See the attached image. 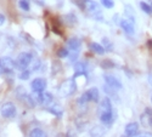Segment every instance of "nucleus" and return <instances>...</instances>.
Instances as JSON below:
<instances>
[{"label": "nucleus", "instance_id": "1", "mask_svg": "<svg viewBox=\"0 0 152 137\" xmlns=\"http://www.w3.org/2000/svg\"><path fill=\"white\" fill-rule=\"evenodd\" d=\"M97 114L100 121L104 125H111L113 123V109H112V102L108 97H105L101 99V102L99 104Z\"/></svg>", "mask_w": 152, "mask_h": 137}, {"label": "nucleus", "instance_id": "2", "mask_svg": "<svg viewBox=\"0 0 152 137\" xmlns=\"http://www.w3.org/2000/svg\"><path fill=\"white\" fill-rule=\"evenodd\" d=\"M82 9L84 11H86L93 18L97 20V21H104V16H102V11H101L99 4L94 0H83V6Z\"/></svg>", "mask_w": 152, "mask_h": 137}, {"label": "nucleus", "instance_id": "3", "mask_svg": "<svg viewBox=\"0 0 152 137\" xmlns=\"http://www.w3.org/2000/svg\"><path fill=\"white\" fill-rule=\"evenodd\" d=\"M75 91H77V83H75V78L66 79L58 88V95L61 97H69Z\"/></svg>", "mask_w": 152, "mask_h": 137}, {"label": "nucleus", "instance_id": "4", "mask_svg": "<svg viewBox=\"0 0 152 137\" xmlns=\"http://www.w3.org/2000/svg\"><path fill=\"white\" fill-rule=\"evenodd\" d=\"M31 62H32V55L29 52H21L16 58L17 68H20L21 70H26L27 67L31 65Z\"/></svg>", "mask_w": 152, "mask_h": 137}, {"label": "nucleus", "instance_id": "5", "mask_svg": "<svg viewBox=\"0 0 152 137\" xmlns=\"http://www.w3.org/2000/svg\"><path fill=\"white\" fill-rule=\"evenodd\" d=\"M0 113H1V115L6 119H11L14 118L17 113V109H16V106L12 103V102H6L1 106V108H0Z\"/></svg>", "mask_w": 152, "mask_h": 137}, {"label": "nucleus", "instance_id": "6", "mask_svg": "<svg viewBox=\"0 0 152 137\" xmlns=\"http://www.w3.org/2000/svg\"><path fill=\"white\" fill-rule=\"evenodd\" d=\"M31 88H32V91L35 92V94H42V92H45V89H46V80L44 78H35L32 84H31Z\"/></svg>", "mask_w": 152, "mask_h": 137}, {"label": "nucleus", "instance_id": "7", "mask_svg": "<svg viewBox=\"0 0 152 137\" xmlns=\"http://www.w3.org/2000/svg\"><path fill=\"white\" fill-rule=\"evenodd\" d=\"M104 79H105V83H106V85L108 86V88H111V89H113V90H121L122 88H123V85H122V83L119 81V79H117L116 77H113V75H111V74H105L104 75Z\"/></svg>", "mask_w": 152, "mask_h": 137}, {"label": "nucleus", "instance_id": "8", "mask_svg": "<svg viewBox=\"0 0 152 137\" xmlns=\"http://www.w3.org/2000/svg\"><path fill=\"white\" fill-rule=\"evenodd\" d=\"M139 133V124L133 121L126 124L125 130H124V135L122 137H135Z\"/></svg>", "mask_w": 152, "mask_h": 137}, {"label": "nucleus", "instance_id": "9", "mask_svg": "<svg viewBox=\"0 0 152 137\" xmlns=\"http://www.w3.org/2000/svg\"><path fill=\"white\" fill-rule=\"evenodd\" d=\"M119 26L121 28L124 30L125 34H128V35H134L135 33V27H134V23H132L130 21L128 20H119Z\"/></svg>", "mask_w": 152, "mask_h": 137}, {"label": "nucleus", "instance_id": "10", "mask_svg": "<svg viewBox=\"0 0 152 137\" xmlns=\"http://www.w3.org/2000/svg\"><path fill=\"white\" fill-rule=\"evenodd\" d=\"M1 63H3V68H4V73H12L14 69L17 67L16 62L14 59H11L10 57L1 58Z\"/></svg>", "mask_w": 152, "mask_h": 137}, {"label": "nucleus", "instance_id": "11", "mask_svg": "<svg viewBox=\"0 0 152 137\" xmlns=\"http://www.w3.org/2000/svg\"><path fill=\"white\" fill-rule=\"evenodd\" d=\"M37 99H38V102L49 107L50 104L53 103V95L51 94H48V92H42V94H37Z\"/></svg>", "mask_w": 152, "mask_h": 137}, {"label": "nucleus", "instance_id": "12", "mask_svg": "<svg viewBox=\"0 0 152 137\" xmlns=\"http://www.w3.org/2000/svg\"><path fill=\"white\" fill-rule=\"evenodd\" d=\"M88 73V66L85 62H77L74 65V77L73 78H77L80 75H86Z\"/></svg>", "mask_w": 152, "mask_h": 137}, {"label": "nucleus", "instance_id": "13", "mask_svg": "<svg viewBox=\"0 0 152 137\" xmlns=\"http://www.w3.org/2000/svg\"><path fill=\"white\" fill-rule=\"evenodd\" d=\"M80 45H82V41L78 38H71L67 40V46L71 50V52H79Z\"/></svg>", "mask_w": 152, "mask_h": 137}, {"label": "nucleus", "instance_id": "14", "mask_svg": "<svg viewBox=\"0 0 152 137\" xmlns=\"http://www.w3.org/2000/svg\"><path fill=\"white\" fill-rule=\"evenodd\" d=\"M89 47H90V50H91L93 52H95V54H97V55H104V54L106 52L105 47H104L102 45L97 44V43H90V44H89Z\"/></svg>", "mask_w": 152, "mask_h": 137}, {"label": "nucleus", "instance_id": "15", "mask_svg": "<svg viewBox=\"0 0 152 137\" xmlns=\"http://www.w3.org/2000/svg\"><path fill=\"white\" fill-rule=\"evenodd\" d=\"M124 14H125L126 17H128V21H130L132 23L135 24V12H134V9H133L130 5H125V7H124Z\"/></svg>", "mask_w": 152, "mask_h": 137}, {"label": "nucleus", "instance_id": "16", "mask_svg": "<svg viewBox=\"0 0 152 137\" xmlns=\"http://www.w3.org/2000/svg\"><path fill=\"white\" fill-rule=\"evenodd\" d=\"M88 95H89V99L91 102H99V99H100V92L97 90V88H91L86 91Z\"/></svg>", "mask_w": 152, "mask_h": 137}, {"label": "nucleus", "instance_id": "17", "mask_svg": "<svg viewBox=\"0 0 152 137\" xmlns=\"http://www.w3.org/2000/svg\"><path fill=\"white\" fill-rule=\"evenodd\" d=\"M48 110L50 112V113H53V114H55L56 117H61L62 115V108L58 106V104H54V106H49L48 107Z\"/></svg>", "mask_w": 152, "mask_h": 137}, {"label": "nucleus", "instance_id": "18", "mask_svg": "<svg viewBox=\"0 0 152 137\" xmlns=\"http://www.w3.org/2000/svg\"><path fill=\"white\" fill-rule=\"evenodd\" d=\"M29 137H48V135L42 129H33L29 132Z\"/></svg>", "mask_w": 152, "mask_h": 137}, {"label": "nucleus", "instance_id": "19", "mask_svg": "<svg viewBox=\"0 0 152 137\" xmlns=\"http://www.w3.org/2000/svg\"><path fill=\"white\" fill-rule=\"evenodd\" d=\"M104 133H105V130L102 129V126H95L90 131V135L93 137H100L101 135H104Z\"/></svg>", "mask_w": 152, "mask_h": 137}, {"label": "nucleus", "instance_id": "20", "mask_svg": "<svg viewBox=\"0 0 152 137\" xmlns=\"http://www.w3.org/2000/svg\"><path fill=\"white\" fill-rule=\"evenodd\" d=\"M65 20H66V23L69 24V26H73V24L77 23V17H75L73 14H68L65 16Z\"/></svg>", "mask_w": 152, "mask_h": 137}, {"label": "nucleus", "instance_id": "21", "mask_svg": "<svg viewBox=\"0 0 152 137\" xmlns=\"http://www.w3.org/2000/svg\"><path fill=\"white\" fill-rule=\"evenodd\" d=\"M140 7H141V10L145 12V14H147V15H151V14H152V6L148 5L147 3L141 1V3H140Z\"/></svg>", "mask_w": 152, "mask_h": 137}, {"label": "nucleus", "instance_id": "22", "mask_svg": "<svg viewBox=\"0 0 152 137\" xmlns=\"http://www.w3.org/2000/svg\"><path fill=\"white\" fill-rule=\"evenodd\" d=\"M18 5H20V7H21L22 10H24V11H29V6H31L29 0H20V1H18Z\"/></svg>", "mask_w": 152, "mask_h": 137}, {"label": "nucleus", "instance_id": "23", "mask_svg": "<svg viewBox=\"0 0 152 137\" xmlns=\"http://www.w3.org/2000/svg\"><path fill=\"white\" fill-rule=\"evenodd\" d=\"M88 102H90V99H89V95H88V92L85 91V92L79 97L78 103H79V104H85V103H88Z\"/></svg>", "mask_w": 152, "mask_h": 137}, {"label": "nucleus", "instance_id": "24", "mask_svg": "<svg viewBox=\"0 0 152 137\" xmlns=\"http://www.w3.org/2000/svg\"><path fill=\"white\" fill-rule=\"evenodd\" d=\"M102 46L105 47V50L106 51H112V49H113V46H112V44H111V41L107 39V38H104L102 39Z\"/></svg>", "mask_w": 152, "mask_h": 137}, {"label": "nucleus", "instance_id": "25", "mask_svg": "<svg viewBox=\"0 0 152 137\" xmlns=\"http://www.w3.org/2000/svg\"><path fill=\"white\" fill-rule=\"evenodd\" d=\"M68 55H69V52H68V50H67V49H65V47H61V49H58V51H57V56H58L60 58L67 57Z\"/></svg>", "mask_w": 152, "mask_h": 137}, {"label": "nucleus", "instance_id": "26", "mask_svg": "<svg viewBox=\"0 0 152 137\" xmlns=\"http://www.w3.org/2000/svg\"><path fill=\"white\" fill-rule=\"evenodd\" d=\"M100 1L102 4V6H105L106 9H112L115 6V1L113 0H100Z\"/></svg>", "mask_w": 152, "mask_h": 137}, {"label": "nucleus", "instance_id": "27", "mask_svg": "<svg viewBox=\"0 0 152 137\" xmlns=\"http://www.w3.org/2000/svg\"><path fill=\"white\" fill-rule=\"evenodd\" d=\"M29 74H31V72H28L27 69H26V70H22L21 74H20V79H22V80L28 79V78H29Z\"/></svg>", "mask_w": 152, "mask_h": 137}, {"label": "nucleus", "instance_id": "28", "mask_svg": "<svg viewBox=\"0 0 152 137\" xmlns=\"http://www.w3.org/2000/svg\"><path fill=\"white\" fill-rule=\"evenodd\" d=\"M135 137H152V132H148V131L140 132V133H137Z\"/></svg>", "mask_w": 152, "mask_h": 137}, {"label": "nucleus", "instance_id": "29", "mask_svg": "<svg viewBox=\"0 0 152 137\" xmlns=\"http://www.w3.org/2000/svg\"><path fill=\"white\" fill-rule=\"evenodd\" d=\"M5 21H6L5 16H4L3 14H0V26H3V24L5 23Z\"/></svg>", "mask_w": 152, "mask_h": 137}, {"label": "nucleus", "instance_id": "30", "mask_svg": "<svg viewBox=\"0 0 152 137\" xmlns=\"http://www.w3.org/2000/svg\"><path fill=\"white\" fill-rule=\"evenodd\" d=\"M4 73V68H3V63H1V58H0V75Z\"/></svg>", "mask_w": 152, "mask_h": 137}, {"label": "nucleus", "instance_id": "31", "mask_svg": "<svg viewBox=\"0 0 152 137\" xmlns=\"http://www.w3.org/2000/svg\"><path fill=\"white\" fill-rule=\"evenodd\" d=\"M66 137H75V136H74V133H73L72 131H68L67 135H66Z\"/></svg>", "mask_w": 152, "mask_h": 137}, {"label": "nucleus", "instance_id": "32", "mask_svg": "<svg viewBox=\"0 0 152 137\" xmlns=\"http://www.w3.org/2000/svg\"><path fill=\"white\" fill-rule=\"evenodd\" d=\"M151 102H152V95H151Z\"/></svg>", "mask_w": 152, "mask_h": 137}, {"label": "nucleus", "instance_id": "33", "mask_svg": "<svg viewBox=\"0 0 152 137\" xmlns=\"http://www.w3.org/2000/svg\"><path fill=\"white\" fill-rule=\"evenodd\" d=\"M151 6H152V1H151Z\"/></svg>", "mask_w": 152, "mask_h": 137}]
</instances>
